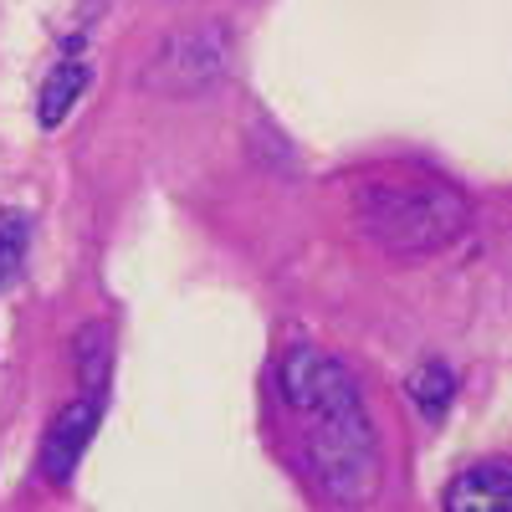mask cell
<instances>
[{
	"label": "cell",
	"instance_id": "1",
	"mask_svg": "<svg viewBox=\"0 0 512 512\" xmlns=\"http://www.w3.org/2000/svg\"><path fill=\"white\" fill-rule=\"evenodd\" d=\"M277 390L303 420V461L338 502H364L379 482V436L359 379L323 349H292L277 364Z\"/></svg>",
	"mask_w": 512,
	"mask_h": 512
},
{
	"label": "cell",
	"instance_id": "2",
	"mask_svg": "<svg viewBox=\"0 0 512 512\" xmlns=\"http://www.w3.org/2000/svg\"><path fill=\"white\" fill-rule=\"evenodd\" d=\"M354 221L390 256H436L466 231L472 210L436 180H374L354 195Z\"/></svg>",
	"mask_w": 512,
	"mask_h": 512
},
{
	"label": "cell",
	"instance_id": "3",
	"mask_svg": "<svg viewBox=\"0 0 512 512\" xmlns=\"http://www.w3.org/2000/svg\"><path fill=\"white\" fill-rule=\"evenodd\" d=\"M231 77V31L226 26H195V31H175L154 52L144 82L154 93L169 98H195L205 88Z\"/></svg>",
	"mask_w": 512,
	"mask_h": 512
},
{
	"label": "cell",
	"instance_id": "4",
	"mask_svg": "<svg viewBox=\"0 0 512 512\" xmlns=\"http://www.w3.org/2000/svg\"><path fill=\"white\" fill-rule=\"evenodd\" d=\"M98 420H103V395H98V390H82V395L52 420L47 441H41V477L57 482V487L72 482L82 451H88V441H93V431H98Z\"/></svg>",
	"mask_w": 512,
	"mask_h": 512
},
{
	"label": "cell",
	"instance_id": "5",
	"mask_svg": "<svg viewBox=\"0 0 512 512\" xmlns=\"http://www.w3.org/2000/svg\"><path fill=\"white\" fill-rule=\"evenodd\" d=\"M512 507V466L477 461L446 487V512H507Z\"/></svg>",
	"mask_w": 512,
	"mask_h": 512
},
{
	"label": "cell",
	"instance_id": "6",
	"mask_svg": "<svg viewBox=\"0 0 512 512\" xmlns=\"http://www.w3.org/2000/svg\"><path fill=\"white\" fill-rule=\"evenodd\" d=\"M88 62L82 57H62L52 72H47V82H41V103H36V113H41V128H57L67 113H72V103L82 98V88H88Z\"/></svg>",
	"mask_w": 512,
	"mask_h": 512
},
{
	"label": "cell",
	"instance_id": "7",
	"mask_svg": "<svg viewBox=\"0 0 512 512\" xmlns=\"http://www.w3.org/2000/svg\"><path fill=\"white\" fill-rule=\"evenodd\" d=\"M405 395L415 400V410H420L425 420H446V410H451V400H456V374H451V364L425 359V364L410 374Z\"/></svg>",
	"mask_w": 512,
	"mask_h": 512
},
{
	"label": "cell",
	"instance_id": "8",
	"mask_svg": "<svg viewBox=\"0 0 512 512\" xmlns=\"http://www.w3.org/2000/svg\"><path fill=\"white\" fill-rule=\"evenodd\" d=\"M77 379L82 390H108V374H113V328L108 323H88L77 333Z\"/></svg>",
	"mask_w": 512,
	"mask_h": 512
},
{
	"label": "cell",
	"instance_id": "9",
	"mask_svg": "<svg viewBox=\"0 0 512 512\" xmlns=\"http://www.w3.org/2000/svg\"><path fill=\"white\" fill-rule=\"evenodd\" d=\"M21 262H26V221L16 210H0V292L21 277Z\"/></svg>",
	"mask_w": 512,
	"mask_h": 512
}]
</instances>
